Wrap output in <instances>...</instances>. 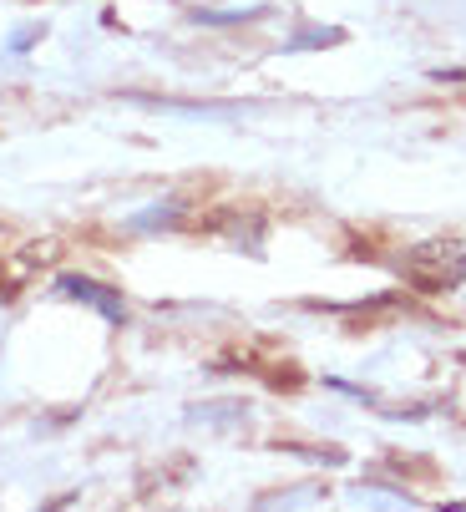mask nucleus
Segmentation results:
<instances>
[{
	"instance_id": "nucleus-1",
	"label": "nucleus",
	"mask_w": 466,
	"mask_h": 512,
	"mask_svg": "<svg viewBox=\"0 0 466 512\" xmlns=\"http://www.w3.org/2000/svg\"><path fill=\"white\" fill-rule=\"evenodd\" d=\"M66 295H76V300H92L97 310H107L112 320H122V305H117L112 295H102V289H97L92 279H66Z\"/></svg>"
}]
</instances>
